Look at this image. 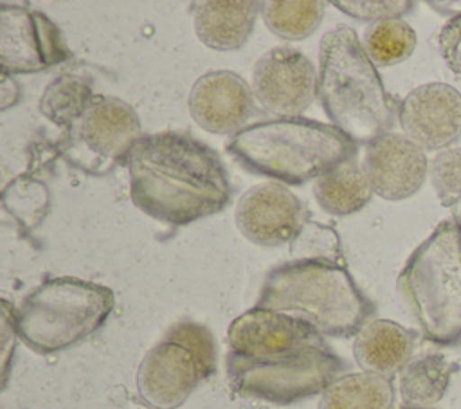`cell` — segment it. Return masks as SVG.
<instances>
[{"instance_id":"obj_1","label":"cell","mask_w":461,"mask_h":409,"mask_svg":"<svg viewBox=\"0 0 461 409\" xmlns=\"http://www.w3.org/2000/svg\"><path fill=\"white\" fill-rule=\"evenodd\" d=\"M130 198L148 216L175 227L220 213L230 184L218 153L182 132L142 135L126 159Z\"/></svg>"},{"instance_id":"obj_2","label":"cell","mask_w":461,"mask_h":409,"mask_svg":"<svg viewBox=\"0 0 461 409\" xmlns=\"http://www.w3.org/2000/svg\"><path fill=\"white\" fill-rule=\"evenodd\" d=\"M317 97L330 123L355 144H369L391 132L396 99L385 90L358 34L346 25L321 40Z\"/></svg>"},{"instance_id":"obj_3","label":"cell","mask_w":461,"mask_h":409,"mask_svg":"<svg viewBox=\"0 0 461 409\" xmlns=\"http://www.w3.org/2000/svg\"><path fill=\"white\" fill-rule=\"evenodd\" d=\"M256 306L312 324L322 337H351L375 312L349 270L330 258H299L272 267Z\"/></svg>"},{"instance_id":"obj_4","label":"cell","mask_w":461,"mask_h":409,"mask_svg":"<svg viewBox=\"0 0 461 409\" xmlns=\"http://www.w3.org/2000/svg\"><path fill=\"white\" fill-rule=\"evenodd\" d=\"M358 144L333 124L308 117L256 121L234 133L227 151L247 171L299 186L355 159Z\"/></svg>"},{"instance_id":"obj_5","label":"cell","mask_w":461,"mask_h":409,"mask_svg":"<svg viewBox=\"0 0 461 409\" xmlns=\"http://www.w3.org/2000/svg\"><path fill=\"white\" fill-rule=\"evenodd\" d=\"M396 286L427 341H461V229L452 218L441 220L411 252Z\"/></svg>"},{"instance_id":"obj_6","label":"cell","mask_w":461,"mask_h":409,"mask_svg":"<svg viewBox=\"0 0 461 409\" xmlns=\"http://www.w3.org/2000/svg\"><path fill=\"white\" fill-rule=\"evenodd\" d=\"M115 306L112 288L79 277H50L32 288L14 312L18 339L50 355L97 332Z\"/></svg>"},{"instance_id":"obj_7","label":"cell","mask_w":461,"mask_h":409,"mask_svg":"<svg viewBox=\"0 0 461 409\" xmlns=\"http://www.w3.org/2000/svg\"><path fill=\"white\" fill-rule=\"evenodd\" d=\"M225 368L238 396L288 405L322 393L344 369V362L324 341L263 359L227 353Z\"/></svg>"},{"instance_id":"obj_8","label":"cell","mask_w":461,"mask_h":409,"mask_svg":"<svg viewBox=\"0 0 461 409\" xmlns=\"http://www.w3.org/2000/svg\"><path fill=\"white\" fill-rule=\"evenodd\" d=\"M214 371L212 333L194 321H180L140 360L137 391L151 407L176 409Z\"/></svg>"},{"instance_id":"obj_9","label":"cell","mask_w":461,"mask_h":409,"mask_svg":"<svg viewBox=\"0 0 461 409\" xmlns=\"http://www.w3.org/2000/svg\"><path fill=\"white\" fill-rule=\"evenodd\" d=\"M140 137L139 115L126 101L94 95L79 121L70 126L61 151L72 166L92 175H106L126 162Z\"/></svg>"},{"instance_id":"obj_10","label":"cell","mask_w":461,"mask_h":409,"mask_svg":"<svg viewBox=\"0 0 461 409\" xmlns=\"http://www.w3.org/2000/svg\"><path fill=\"white\" fill-rule=\"evenodd\" d=\"M70 58L61 29L41 11L18 4L0 5L2 74L38 72Z\"/></svg>"},{"instance_id":"obj_11","label":"cell","mask_w":461,"mask_h":409,"mask_svg":"<svg viewBox=\"0 0 461 409\" xmlns=\"http://www.w3.org/2000/svg\"><path fill=\"white\" fill-rule=\"evenodd\" d=\"M250 88L265 112L301 117L317 94V72L299 49L274 47L256 61Z\"/></svg>"},{"instance_id":"obj_12","label":"cell","mask_w":461,"mask_h":409,"mask_svg":"<svg viewBox=\"0 0 461 409\" xmlns=\"http://www.w3.org/2000/svg\"><path fill=\"white\" fill-rule=\"evenodd\" d=\"M398 123L421 150H447L461 139V92L439 81L420 85L400 101Z\"/></svg>"},{"instance_id":"obj_13","label":"cell","mask_w":461,"mask_h":409,"mask_svg":"<svg viewBox=\"0 0 461 409\" xmlns=\"http://www.w3.org/2000/svg\"><path fill=\"white\" fill-rule=\"evenodd\" d=\"M236 227L252 243L279 247L306 225L303 202L283 184L267 182L245 191L236 205Z\"/></svg>"},{"instance_id":"obj_14","label":"cell","mask_w":461,"mask_h":409,"mask_svg":"<svg viewBox=\"0 0 461 409\" xmlns=\"http://www.w3.org/2000/svg\"><path fill=\"white\" fill-rule=\"evenodd\" d=\"M319 342H324V337L306 321L261 306L238 315L227 328L229 353L247 359L272 357Z\"/></svg>"},{"instance_id":"obj_15","label":"cell","mask_w":461,"mask_h":409,"mask_svg":"<svg viewBox=\"0 0 461 409\" xmlns=\"http://www.w3.org/2000/svg\"><path fill=\"white\" fill-rule=\"evenodd\" d=\"M362 169L375 195L396 202L420 191L429 175V159L411 139L389 132L366 146Z\"/></svg>"},{"instance_id":"obj_16","label":"cell","mask_w":461,"mask_h":409,"mask_svg":"<svg viewBox=\"0 0 461 409\" xmlns=\"http://www.w3.org/2000/svg\"><path fill=\"white\" fill-rule=\"evenodd\" d=\"M252 88L230 70H209L202 74L189 92L191 117L207 132L234 135L252 115Z\"/></svg>"},{"instance_id":"obj_17","label":"cell","mask_w":461,"mask_h":409,"mask_svg":"<svg viewBox=\"0 0 461 409\" xmlns=\"http://www.w3.org/2000/svg\"><path fill=\"white\" fill-rule=\"evenodd\" d=\"M259 11L261 2L254 0H203L191 4L194 32L203 45L214 50L243 47Z\"/></svg>"},{"instance_id":"obj_18","label":"cell","mask_w":461,"mask_h":409,"mask_svg":"<svg viewBox=\"0 0 461 409\" xmlns=\"http://www.w3.org/2000/svg\"><path fill=\"white\" fill-rule=\"evenodd\" d=\"M414 344V332L389 319H373L355 335L353 355L364 371L391 378L412 359Z\"/></svg>"},{"instance_id":"obj_19","label":"cell","mask_w":461,"mask_h":409,"mask_svg":"<svg viewBox=\"0 0 461 409\" xmlns=\"http://www.w3.org/2000/svg\"><path fill=\"white\" fill-rule=\"evenodd\" d=\"M456 364L439 351L412 357L400 371L398 391L405 407L432 409L447 393Z\"/></svg>"},{"instance_id":"obj_20","label":"cell","mask_w":461,"mask_h":409,"mask_svg":"<svg viewBox=\"0 0 461 409\" xmlns=\"http://www.w3.org/2000/svg\"><path fill=\"white\" fill-rule=\"evenodd\" d=\"M394 384L389 377L357 371L337 377L321 395L317 409H393Z\"/></svg>"},{"instance_id":"obj_21","label":"cell","mask_w":461,"mask_h":409,"mask_svg":"<svg viewBox=\"0 0 461 409\" xmlns=\"http://www.w3.org/2000/svg\"><path fill=\"white\" fill-rule=\"evenodd\" d=\"M313 196L322 211L346 216L360 211L373 196L371 184L355 159L326 171L313 182Z\"/></svg>"},{"instance_id":"obj_22","label":"cell","mask_w":461,"mask_h":409,"mask_svg":"<svg viewBox=\"0 0 461 409\" xmlns=\"http://www.w3.org/2000/svg\"><path fill=\"white\" fill-rule=\"evenodd\" d=\"M261 18L270 32L281 40H306L317 31L324 16L321 0H268L261 2Z\"/></svg>"},{"instance_id":"obj_23","label":"cell","mask_w":461,"mask_h":409,"mask_svg":"<svg viewBox=\"0 0 461 409\" xmlns=\"http://www.w3.org/2000/svg\"><path fill=\"white\" fill-rule=\"evenodd\" d=\"M92 85L77 74H61L47 85L40 99V112L58 126L70 128L92 103Z\"/></svg>"},{"instance_id":"obj_24","label":"cell","mask_w":461,"mask_h":409,"mask_svg":"<svg viewBox=\"0 0 461 409\" xmlns=\"http://www.w3.org/2000/svg\"><path fill=\"white\" fill-rule=\"evenodd\" d=\"M416 43L414 29L402 18L371 23L362 41L369 59L378 67H389L407 59L414 52Z\"/></svg>"},{"instance_id":"obj_25","label":"cell","mask_w":461,"mask_h":409,"mask_svg":"<svg viewBox=\"0 0 461 409\" xmlns=\"http://www.w3.org/2000/svg\"><path fill=\"white\" fill-rule=\"evenodd\" d=\"M429 178L441 205L461 198V146L438 151L429 162Z\"/></svg>"},{"instance_id":"obj_26","label":"cell","mask_w":461,"mask_h":409,"mask_svg":"<svg viewBox=\"0 0 461 409\" xmlns=\"http://www.w3.org/2000/svg\"><path fill=\"white\" fill-rule=\"evenodd\" d=\"M340 13L360 20V22H382V20H394L409 14L414 7V2L409 0H360V2H340L333 0L331 2Z\"/></svg>"},{"instance_id":"obj_27","label":"cell","mask_w":461,"mask_h":409,"mask_svg":"<svg viewBox=\"0 0 461 409\" xmlns=\"http://www.w3.org/2000/svg\"><path fill=\"white\" fill-rule=\"evenodd\" d=\"M438 47L448 68L461 77V14L443 23L438 34Z\"/></svg>"},{"instance_id":"obj_28","label":"cell","mask_w":461,"mask_h":409,"mask_svg":"<svg viewBox=\"0 0 461 409\" xmlns=\"http://www.w3.org/2000/svg\"><path fill=\"white\" fill-rule=\"evenodd\" d=\"M14 312L5 299H2V386H5L11 368V359L14 353L16 344V324H14Z\"/></svg>"},{"instance_id":"obj_29","label":"cell","mask_w":461,"mask_h":409,"mask_svg":"<svg viewBox=\"0 0 461 409\" xmlns=\"http://www.w3.org/2000/svg\"><path fill=\"white\" fill-rule=\"evenodd\" d=\"M429 5L434 7V11H438L441 14H447L450 18L461 14V2L459 0H456V2H429Z\"/></svg>"},{"instance_id":"obj_30","label":"cell","mask_w":461,"mask_h":409,"mask_svg":"<svg viewBox=\"0 0 461 409\" xmlns=\"http://www.w3.org/2000/svg\"><path fill=\"white\" fill-rule=\"evenodd\" d=\"M448 209H450V213H452V220L459 225V229H461V198H457L456 202H452L450 205H448Z\"/></svg>"},{"instance_id":"obj_31","label":"cell","mask_w":461,"mask_h":409,"mask_svg":"<svg viewBox=\"0 0 461 409\" xmlns=\"http://www.w3.org/2000/svg\"><path fill=\"white\" fill-rule=\"evenodd\" d=\"M403 409H412V407H403Z\"/></svg>"}]
</instances>
